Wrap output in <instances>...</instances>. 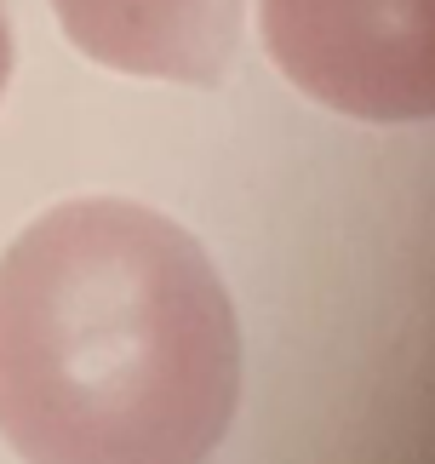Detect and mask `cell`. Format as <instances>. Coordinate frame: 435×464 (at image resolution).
I'll return each mask as SVG.
<instances>
[{
  "instance_id": "1",
  "label": "cell",
  "mask_w": 435,
  "mask_h": 464,
  "mask_svg": "<svg viewBox=\"0 0 435 464\" xmlns=\"http://www.w3.org/2000/svg\"><path fill=\"white\" fill-rule=\"evenodd\" d=\"M235 401L241 327L189 229L92 195L0 253V436L24 459H207Z\"/></svg>"
},
{
  "instance_id": "2",
  "label": "cell",
  "mask_w": 435,
  "mask_h": 464,
  "mask_svg": "<svg viewBox=\"0 0 435 464\" xmlns=\"http://www.w3.org/2000/svg\"><path fill=\"white\" fill-rule=\"evenodd\" d=\"M276 69L355 121L435 110V0H258Z\"/></svg>"
},
{
  "instance_id": "3",
  "label": "cell",
  "mask_w": 435,
  "mask_h": 464,
  "mask_svg": "<svg viewBox=\"0 0 435 464\" xmlns=\"http://www.w3.org/2000/svg\"><path fill=\"white\" fill-rule=\"evenodd\" d=\"M69 46L103 69L218 86L241 41L246 0H52Z\"/></svg>"
},
{
  "instance_id": "4",
  "label": "cell",
  "mask_w": 435,
  "mask_h": 464,
  "mask_svg": "<svg viewBox=\"0 0 435 464\" xmlns=\"http://www.w3.org/2000/svg\"><path fill=\"white\" fill-rule=\"evenodd\" d=\"M12 81V24H6V6H0V92Z\"/></svg>"
}]
</instances>
